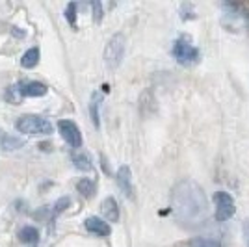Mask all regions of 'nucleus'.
<instances>
[{
  "mask_svg": "<svg viewBox=\"0 0 249 247\" xmlns=\"http://www.w3.org/2000/svg\"><path fill=\"white\" fill-rule=\"evenodd\" d=\"M171 203L177 217L184 221H201L207 214V197L196 182L190 180L175 186Z\"/></svg>",
  "mask_w": 249,
  "mask_h": 247,
  "instance_id": "obj_1",
  "label": "nucleus"
},
{
  "mask_svg": "<svg viewBox=\"0 0 249 247\" xmlns=\"http://www.w3.org/2000/svg\"><path fill=\"white\" fill-rule=\"evenodd\" d=\"M15 130L19 134L30 136V138H41V136H51L54 126L49 119H45L41 115L26 113L15 121Z\"/></svg>",
  "mask_w": 249,
  "mask_h": 247,
  "instance_id": "obj_2",
  "label": "nucleus"
},
{
  "mask_svg": "<svg viewBox=\"0 0 249 247\" xmlns=\"http://www.w3.org/2000/svg\"><path fill=\"white\" fill-rule=\"evenodd\" d=\"M173 56H175V60L180 63V65L192 67V65H196V63L199 62L201 52L194 47L192 37L184 34V35H180V37L173 43Z\"/></svg>",
  "mask_w": 249,
  "mask_h": 247,
  "instance_id": "obj_3",
  "label": "nucleus"
},
{
  "mask_svg": "<svg viewBox=\"0 0 249 247\" xmlns=\"http://www.w3.org/2000/svg\"><path fill=\"white\" fill-rule=\"evenodd\" d=\"M124 45H126V39H124L123 34H115V35H112V39L106 43L104 62L110 69H117L121 65L124 56Z\"/></svg>",
  "mask_w": 249,
  "mask_h": 247,
  "instance_id": "obj_4",
  "label": "nucleus"
},
{
  "mask_svg": "<svg viewBox=\"0 0 249 247\" xmlns=\"http://www.w3.org/2000/svg\"><path fill=\"white\" fill-rule=\"evenodd\" d=\"M214 217H216V221L219 223H223V221H227L231 217L234 216V212H236V205H234V199L229 195L227 192H216L214 194Z\"/></svg>",
  "mask_w": 249,
  "mask_h": 247,
  "instance_id": "obj_5",
  "label": "nucleus"
},
{
  "mask_svg": "<svg viewBox=\"0 0 249 247\" xmlns=\"http://www.w3.org/2000/svg\"><path fill=\"white\" fill-rule=\"evenodd\" d=\"M58 130H60V134H62V138L65 140L67 145H71L73 149H80L82 147V134H80V128L76 126L74 121L62 119L58 123Z\"/></svg>",
  "mask_w": 249,
  "mask_h": 247,
  "instance_id": "obj_6",
  "label": "nucleus"
},
{
  "mask_svg": "<svg viewBox=\"0 0 249 247\" xmlns=\"http://www.w3.org/2000/svg\"><path fill=\"white\" fill-rule=\"evenodd\" d=\"M117 186L119 190L123 192L128 199H134V188H132V173H130V167L128 165H121L117 169V175H115Z\"/></svg>",
  "mask_w": 249,
  "mask_h": 247,
  "instance_id": "obj_7",
  "label": "nucleus"
},
{
  "mask_svg": "<svg viewBox=\"0 0 249 247\" xmlns=\"http://www.w3.org/2000/svg\"><path fill=\"white\" fill-rule=\"evenodd\" d=\"M17 89L21 93V97H43L49 91V88L43 82H34V80H30V82H19L17 84Z\"/></svg>",
  "mask_w": 249,
  "mask_h": 247,
  "instance_id": "obj_8",
  "label": "nucleus"
},
{
  "mask_svg": "<svg viewBox=\"0 0 249 247\" xmlns=\"http://www.w3.org/2000/svg\"><path fill=\"white\" fill-rule=\"evenodd\" d=\"M84 225H86V230H88V232L97 234V236H110V232H112L108 221H104L101 217H95V216L88 217V219L84 221Z\"/></svg>",
  "mask_w": 249,
  "mask_h": 247,
  "instance_id": "obj_9",
  "label": "nucleus"
},
{
  "mask_svg": "<svg viewBox=\"0 0 249 247\" xmlns=\"http://www.w3.org/2000/svg\"><path fill=\"white\" fill-rule=\"evenodd\" d=\"M101 212H103L106 221H110V223L119 221V206H117V201L114 197H106L104 199L103 205H101Z\"/></svg>",
  "mask_w": 249,
  "mask_h": 247,
  "instance_id": "obj_10",
  "label": "nucleus"
},
{
  "mask_svg": "<svg viewBox=\"0 0 249 247\" xmlns=\"http://www.w3.org/2000/svg\"><path fill=\"white\" fill-rule=\"evenodd\" d=\"M71 160H73V164L76 169H80V171H91L93 169V162H91V158L88 153H84V151H76L71 155Z\"/></svg>",
  "mask_w": 249,
  "mask_h": 247,
  "instance_id": "obj_11",
  "label": "nucleus"
},
{
  "mask_svg": "<svg viewBox=\"0 0 249 247\" xmlns=\"http://www.w3.org/2000/svg\"><path fill=\"white\" fill-rule=\"evenodd\" d=\"M39 58H41V52L37 47H32L21 56V67L24 69H34L37 63H39Z\"/></svg>",
  "mask_w": 249,
  "mask_h": 247,
  "instance_id": "obj_12",
  "label": "nucleus"
},
{
  "mask_svg": "<svg viewBox=\"0 0 249 247\" xmlns=\"http://www.w3.org/2000/svg\"><path fill=\"white\" fill-rule=\"evenodd\" d=\"M19 240L22 244H28V246H36L39 242V230L36 227H22L19 230Z\"/></svg>",
  "mask_w": 249,
  "mask_h": 247,
  "instance_id": "obj_13",
  "label": "nucleus"
},
{
  "mask_svg": "<svg viewBox=\"0 0 249 247\" xmlns=\"http://www.w3.org/2000/svg\"><path fill=\"white\" fill-rule=\"evenodd\" d=\"M95 190H97V184L91 178H80L76 182V192L82 197H86V199H91L95 195Z\"/></svg>",
  "mask_w": 249,
  "mask_h": 247,
  "instance_id": "obj_14",
  "label": "nucleus"
},
{
  "mask_svg": "<svg viewBox=\"0 0 249 247\" xmlns=\"http://www.w3.org/2000/svg\"><path fill=\"white\" fill-rule=\"evenodd\" d=\"M101 103H103V95L99 91H95L91 95V104H89V115H91V121H93L95 128L101 126V121H99V108H101Z\"/></svg>",
  "mask_w": 249,
  "mask_h": 247,
  "instance_id": "obj_15",
  "label": "nucleus"
},
{
  "mask_svg": "<svg viewBox=\"0 0 249 247\" xmlns=\"http://www.w3.org/2000/svg\"><path fill=\"white\" fill-rule=\"evenodd\" d=\"M0 145H2L4 151H17V149H21L22 145H24V140L15 138V136H4V140H2Z\"/></svg>",
  "mask_w": 249,
  "mask_h": 247,
  "instance_id": "obj_16",
  "label": "nucleus"
},
{
  "mask_svg": "<svg viewBox=\"0 0 249 247\" xmlns=\"http://www.w3.org/2000/svg\"><path fill=\"white\" fill-rule=\"evenodd\" d=\"M65 19L71 26H76V2H69L67 10H65Z\"/></svg>",
  "mask_w": 249,
  "mask_h": 247,
  "instance_id": "obj_17",
  "label": "nucleus"
},
{
  "mask_svg": "<svg viewBox=\"0 0 249 247\" xmlns=\"http://www.w3.org/2000/svg\"><path fill=\"white\" fill-rule=\"evenodd\" d=\"M190 247H219V244L214 240H207V238H194L190 242Z\"/></svg>",
  "mask_w": 249,
  "mask_h": 247,
  "instance_id": "obj_18",
  "label": "nucleus"
},
{
  "mask_svg": "<svg viewBox=\"0 0 249 247\" xmlns=\"http://www.w3.org/2000/svg\"><path fill=\"white\" fill-rule=\"evenodd\" d=\"M21 99H22V97H21V93H19V89H17V86H11V88H8V91H6V101L17 104Z\"/></svg>",
  "mask_w": 249,
  "mask_h": 247,
  "instance_id": "obj_19",
  "label": "nucleus"
},
{
  "mask_svg": "<svg viewBox=\"0 0 249 247\" xmlns=\"http://www.w3.org/2000/svg\"><path fill=\"white\" fill-rule=\"evenodd\" d=\"M69 205H71V199H69V197H62V199H58V201H56V205H54L52 214H54V216H58V214L63 212Z\"/></svg>",
  "mask_w": 249,
  "mask_h": 247,
  "instance_id": "obj_20",
  "label": "nucleus"
},
{
  "mask_svg": "<svg viewBox=\"0 0 249 247\" xmlns=\"http://www.w3.org/2000/svg\"><path fill=\"white\" fill-rule=\"evenodd\" d=\"M91 10H93V21L99 24L103 21V4L99 0H95V2H91Z\"/></svg>",
  "mask_w": 249,
  "mask_h": 247,
  "instance_id": "obj_21",
  "label": "nucleus"
},
{
  "mask_svg": "<svg viewBox=\"0 0 249 247\" xmlns=\"http://www.w3.org/2000/svg\"><path fill=\"white\" fill-rule=\"evenodd\" d=\"M244 234H246V242H248V247H249V221L244 227Z\"/></svg>",
  "mask_w": 249,
  "mask_h": 247,
  "instance_id": "obj_22",
  "label": "nucleus"
},
{
  "mask_svg": "<svg viewBox=\"0 0 249 247\" xmlns=\"http://www.w3.org/2000/svg\"><path fill=\"white\" fill-rule=\"evenodd\" d=\"M4 136H6V134H4L2 130H0V143H2V140H4Z\"/></svg>",
  "mask_w": 249,
  "mask_h": 247,
  "instance_id": "obj_23",
  "label": "nucleus"
}]
</instances>
